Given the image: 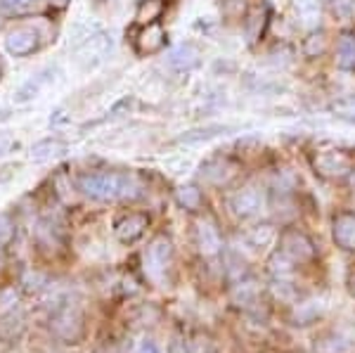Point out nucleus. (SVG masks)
Instances as JSON below:
<instances>
[{
    "label": "nucleus",
    "instance_id": "1",
    "mask_svg": "<svg viewBox=\"0 0 355 353\" xmlns=\"http://www.w3.org/2000/svg\"><path fill=\"white\" fill-rule=\"evenodd\" d=\"M81 195L95 202H119V199L140 197L142 185L135 175L125 171H102V173H83L78 178Z\"/></svg>",
    "mask_w": 355,
    "mask_h": 353
},
{
    "label": "nucleus",
    "instance_id": "2",
    "mask_svg": "<svg viewBox=\"0 0 355 353\" xmlns=\"http://www.w3.org/2000/svg\"><path fill=\"white\" fill-rule=\"evenodd\" d=\"M313 171L324 180H343L355 171V159L351 152L339 150V147H327L318 150L311 159Z\"/></svg>",
    "mask_w": 355,
    "mask_h": 353
},
{
    "label": "nucleus",
    "instance_id": "3",
    "mask_svg": "<svg viewBox=\"0 0 355 353\" xmlns=\"http://www.w3.org/2000/svg\"><path fill=\"white\" fill-rule=\"evenodd\" d=\"M112 36L105 31H95L90 33L85 41H81V45L76 48V62L81 69H95L97 64L107 60V55L112 53Z\"/></svg>",
    "mask_w": 355,
    "mask_h": 353
},
{
    "label": "nucleus",
    "instance_id": "4",
    "mask_svg": "<svg viewBox=\"0 0 355 353\" xmlns=\"http://www.w3.org/2000/svg\"><path fill=\"white\" fill-rule=\"evenodd\" d=\"M279 252H282L287 259H291L294 264H306V261H313L315 254H318V247L306 232L296 230V227H289L279 235Z\"/></svg>",
    "mask_w": 355,
    "mask_h": 353
},
{
    "label": "nucleus",
    "instance_id": "5",
    "mask_svg": "<svg viewBox=\"0 0 355 353\" xmlns=\"http://www.w3.org/2000/svg\"><path fill=\"white\" fill-rule=\"evenodd\" d=\"M227 207L237 218H254L266 209V192L256 185H246L242 190L232 192Z\"/></svg>",
    "mask_w": 355,
    "mask_h": 353
},
{
    "label": "nucleus",
    "instance_id": "6",
    "mask_svg": "<svg viewBox=\"0 0 355 353\" xmlns=\"http://www.w3.org/2000/svg\"><path fill=\"white\" fill-rule=\"evenodd\" d=\"M239 171V164L234 162L230 157H211L199 166V178L209 185H227L230 180L237 175Z\"/></svg>",
    "mask_w": 355,
    "mask_h": 353
},
{
    "label": "nucleus",
    "instance_id": "7",
    "mask_svg": "<svg viewBox=\"0 0 355 353\" xmlns=\"http://www.w3.org/2000/svg\"><path fill=\"white\" fill-rule=\"evenodd\" d=\"M315 353H353L355 351V329L339 327L320 334L313 344Z\"/></svg>",
    "mask_w": 355,
    "mask_h": 353
},
{
    "label": "nucleus",
    "instance_id": "8",
    "mask_svg": "<svg viewBox=\"0 0 355 353\" xmlns=\"http://www.w3.org/2000/svg\"><path fill=\"white\" fill-rule=\"evenodd\" d=\"M147 225H150V216L140 214V212H130L123 214L114 221V237L121 244H133L135 240H140L145 235Z\"/></svg>",
    "mask_w": 355,
    "mask_h": 353
},
{
    "label": "nucleus",
    "instance_id": "9",
    "mask_svg": "<svg viewBox=\"0 0 355 353\" xmlns=\"http://www.w3.org/2000/svg\"><path fill=\"white\" fill-rule=\"evenodd\" d=\"M171 259H173V244L168 237H154L145 252V268L152 277H162L164 270L168 268Z\"/></svg>",
    "mask_w": 355,
    "mask_h": 353
},
{
    "label": "nucleus",
    "instance_id": "10",
    "mask_svg": "<svg viewBox=\"0 0 355 353\" xmlns=\"http://www.w3.org/2000/svg\"><path fill=\"white\" fill-rule=\"evenodd\" d=\"M38 43H41L38 31L36 28H28V26L12 28V31L5 36V50H8V55H12V57L31 55L33 50H38Z\"/></svg>",
    "mask_w": 355,
    "mask_h": 353
},
{
    "label": "nucleus",
    "instance_id": "11",
    "mask_svg": "<svg viewBox=\"0 0 355 353\" xmlns=\"http://www.w3.org/2000/svg\"><path fill=\"white\" fill-rule=\"evenodd\" d=\"M53 329L55 334H60L67 341H76L83 332V318L81 313L71 306H62L60 311L53 316Z\"/></svg>",
    "mask_w": 355,
    "mask_h": 353
},
{
    "label": "nucleus",
    "instance_id": "12",
    "mask_svg": "<svg viewBox=\"0 0 355 353\" xmlns=\"http://www.w3.org/2000/svg\"><path fill=\"white\" fill-rule=\"evenodd\" d=\"M166 41H168V36H166L164 26L159 21H154V24H145L140 28V33L135 36V50L137 55L162 53L166 48Z\"/></svg>",
    "mask_w": 355,
    "mask_h": 353
},
{
    "label": "nucleus",
    "instance_id": "13",
    "mask_svg": "<svg viewBox=\"0 0 355 353\" xmlns=\"http://www.w3.org/2000/svg\"><path fill=\"white\" fill-rule=\"evenodd\" d=\"M331 237L343 252H355V214L341 212L331 221Z\"/></svg>",
    "mask_w": 355,
    "mask_h": 353
},
{
    "label": "nucleus",
    "instance_id": "14",
    "mask_svg": "<svg viewBox=\"0 0 355 353\" xmlns=\"http://www.w3.org/2000/svg\"><path fill=\"white\" fill-rule=\"evenodd\" d=\"M55 74H57L55 67H45L43 71H38L36 76H31L28 81L21 83V88L17 90V95H15L17 105H26V102L36 100L38 95H41L43 90L55 81Z\"/></svg>",
    "mask_w": 355,
    "mask_h": 353
},
{
    "label": "nucleus",
    "instance_id": "15",
    "mask_svg": "<svg viewBox=\"0 0 355 353\" xmlns=\"http://www.w3.org/2000/svg\"><path fill=\"white\" fill-rule=\"evenodd\" d=\"M166 62H168V67L175 71H192L202 64V50L194 43H182L171 50Z\"/></svg>",
    "mask_w": 355,
    "mask_h": 353
},
{
    "label": "nucleus",
    "instance_id": "16",
    "mask_svg": "<svg viewBox=\"0 0 355 353\" xmlns=\"http://www.w3.org/2000/svg\"><path fill=\"white\" fill-rule=\"evenodd\" d=\"M291 8H294L296 21L306 31H315L320 26V17H322V8H320V0H291Z\"/></svg>",
    "mask_w": 355,
    "mask_h": 353
},
{
    "label": "nucleus",
    "instance_id": "17",
    "mask_svg": "<svg viewBox=\"0 0 355 353\" xmlns=\"http://www.w3.org/2000/svg\"><path fill=\"white\" fill-rule=\"evenodd\" d=\"M197 242L204 256H218L223 252L220 232L211 221H199L197 223Z\"/></svg>",
    "mask_w": 355,
    "mask_h": 353
},
{
    "label": "nucleus",
    "instance_id": "18",
    "mask_svg": "<svg viewBox=\"0 0 355 353\" xmlns=\"http://www.w3.org/2000/svg\"><path fill=\"white\" fill-rule=\"evenodd\" d=\"M266 24H268V8L266 5H256L246 12V19H244V38L249 45L259 43L263 31H266Z\"/></svg>",
    "mask_w": 355,
    "mask_h": 353
},
{
    "label": "nucleus",
    "instance_id": "19",
    "mask_svg": "<svg viewBox=\"0 0 355 353\" xmlns=\"http://www.w3.org/2000/svg\"><path fill=\"white\" fill-rule=\"evenodd\" d=\"M67 152V142L60 138H43L31 147V162L45 164L53 162V159L62 157Z\"/></svg>",
    "mask_w": 355,
    "mask_h": 353
},
{
    "label": "nucleus",
    "instance_id": "20",
    "mask_svg": "<svg viewBox=\"0 0 355 353\" xmlns=\"http://www.w3.org/2000/svg\"><path fill=\"white\" fill-rule=\"evenodd\" d=\"M230 126H220V123H214V126H202V128H192L185 130L175 138L178 145H197V142H206L211 138H218V135L227 133Z\"/></svg>",
    "mask_w": 355,
    "mask_h": 353
},
{
    "label": "nucleus",
    "instance_id": "21",
    "mask_svg": "<svg viewBox=\"0 0 355 353\" xmlns=\"http://www.w3.org/2000/svg\"><path fill=\"white\" fill-rule=\"evenodd\" d=\"M259 299H261V287H259V282H256V280H239L232 287V301L237 306L249 309V306L259 304Z\"/></svg>",
    "mask_w": 355,
    "mask_h": 353
},
{
    "label": "nucleus",
    "instance_id": "22",
    "mask_svg": "<svg viewBox=\"0 0 355 353\" xmlns=\"http://www.w3.org/2000/svg\"><path fill=\"white\" fill-rule=\"evenodd\" d=\"M322 311H324V304L320 299L301 301V304L294 309L291 320H294V325H311V322H315L320 316H322Z\"/></svg>",
    "mask_w": 355,
    "mask_h": 353
},
{
    "label": "nucleus",
    "instance_id": "23",
    "mask_svg": "<svg viewBox=\"0 0 355 353\" xmlns=\"http://www.w3.org/2000/svg\"><path fill=\"white\" fill-rule=\"evenodd\" d=\"M164 10H166L164 0H140V5H137V10H135V19L140 21L142 26L154 24V21L162 19Z\"/></svg>",
    "mask_w": 355,
    "mask_h": 353
},
{
    "label": "nucleus",
    "instance_id": "24",
    "mask_svg": "<svg viewBox=\"0 0 355 353\" xmlns=\"http://www.w3.org/2000/svg\"><path fill=\"white\" fill-rule=\"evenodd\" d=\"M336 64L341 69H355V36L343 33L336 43Z\"/></svg>",
    "mask_w": 355,
    "mask_h": 353
},
{
    "label": "nucleus",
    "instance_id": "25",
    "mask_svg": "<svg viewBox=\"0 0 355 353\" xmlns=\"http://www.w3.org/2000/svg\"><path fill=\"white\" fill-rule=\"evenodd\" d=\"M275 237H277V232H275V227L270 223L254 225L249 232H246V242H249L254 249H268L275 242Z\"/></svg>",
    "mask_w": 355,
    "mask_h": 353
},
{
    "label": "nucleus",
    "instance_id": "26",
    "mask_svg": "<svg viewBox=\"0 0 355 353\" xmlns=\"http://www.w3.org/2000/svg\"><path fill=\"white\" fill-rule=\"evenodd\" d=\"M175 197H178V204H180L182 209H187V212H194V209L202 207V192H199L194 185L178 187Z\"/></svg>",
    "mask_w": 355,
    "mask_h": 353
},
{
    "label": "nucleus",
    "instance_id": "27",
    "mask_svg": "<svg viewBox=\"0 0 355 353\" xmlns=\"http://www.w3.org/2000/svg\"><path fill=\"white\" fill-rule=\"evenodd\" d=\"M270 273L275 280H289L291 273H294V261L287 259L282 252H277L270 259Z\"/></svg>",
    "mask_w": 355,
    "mask_h": 353
},
{
    "label": "nucleus",
    "instance_id": "28",
    "mask_svg": "<svg viewBox=\"0 0 355 353\" xmlns=\"http://www.w3.org/2000/svg\"><path fill=\"white\" fill-rule=\"evenodd\" d=\"M324 48H327V38H324V33H311V36L306 38V43H303V53H306L308 57L322 55Z\"/></svg>",
    "mask_w": 355,
    "mask_h": 353
},
{
    "label": "nucleus",
    "instance_id": "29",
    "mask_svg": "<svg viewBox=\"0 0 355 353\" xmlns=\"http://www.w3.org/2000/svg\"><path fill=\"white\" fill-rule=\"evenodd\" d=\"M33 0H0V15H8V17H15V15H21L31 8Z\"/></svg>",
    "mask_w": 355,
    "mask_h": 353
},
{
    "label": "nucleus",
    "instance_id": "30",
    "mask_svg": "<svg viewBox=\"0 0 355 353\" xmlns=\"http://www.w3.org/2000/svg\"><path fill=\"white\" fill-rule=\"evenodd\" d=\"M331 12L336 19H353L355 17V0H331Z\"/></svg>",
    "mask_w": 355,
    "mask_h": 353
},
{
    "label": "nucleus",
    "instance_id": "31",
    "mask_svg": "<svg viewBox=\"0 0 355 353\" xmlns=\"http://www.w3.org/2000/svg\"><path fill=\"white\" fill-rule=\"evenodd\" d=\"M15 221L10 218L8 214H0V247H5V244L12 242L15 237Z\"/></svg>",
    "mask_w": 355,
    "mask_h": 353
},
{
    "label": "nucleus",
    "instance_id": "32",
    "mask_svg": "<svg viewBox=\"0 0 355 353\" xmlns=\"http://www.w3.org/2000/svg\"><path fill=\"white\" fill-rule=\"evenodd\" d=\"M133 110H135V98H121L119 102H114L112 110L107 112V114H110V119H114V117H123V114H130Z\"/></svg>",
    "mask_w": 355,
    "mask_h": 353
},
{
    "label": "nucleus",
    "instance_id": "33",
    "mask_svg": "<svg viewBox=\"0 0 355 353\" xmlns=\"http://www.w3.org/2000/svg\"><path fill=\"white\" fill-rule=\"evenodd\" d=\"M135 353H159V346H157V341H154V339L145 337V339L137 341Z\"/></svg>",
    "mask_w": 355,
    "mask_h": 353
},
{
    "label": "nucleus",
    "instance_id": "34",
    "mask_svg": "<svg viewBox=\"0 0 355 353\" xmlns=\"http://www.w3.org/2000/svg\"><path fill=\"white\" fill-rule=\"evenodd\" d=\"M168 353H194V351H192V346L187 344L185 339L175 337L173 341H171V346H168Z\"/></svg>",
    "mask_w": 355,
    "mask_h": 353
},
{
    "label": "nucleus",
    "instance_id": "35",
    "mask_svg": "<svg viewBox=\"0 0 355 353\" xmlns=\"http://www.w3.org/2000/svg\"><path fill=\"white\" fill-rule=\"evenodd\" d=\"M64 123H69V114L64 110H55L53 117H50V126L60 128V126H64Z\"/></svg>",
    "mask_w": 355,
    "mask_h": 353
},
{
    "label": "nucleus",
    "instance_id": "36",
    "mask_svg": "<svg viewBox=\"0 0 355 353\" xmlns=\"http://www.w3.org/2000/svg\"><path fill=\"white\" fill-rule=\"evenodd\" d=\"M12 147H15L12 135H0V159L8 157L10 152H12Z\"/></svg>",
    "mask_w": 355,
    "mask_h": 353
},
{
    "label": "nucleus",
    "instance_id": "37",
    "mask_svg": "<svg viewBox=\"0 0 355 353\" xmlns=\"http://www.w3.org/2000/svg\"><path fill=\"white\" fill-rule=\"evenodd\" d=\"M339 119H343V121H348V123H355V110H343V112H339Z\"/></svg>",
    "mask_w": 355,
    "mask_h": 353
},
{
    "label": "nucleus",
    "instance_id": "38",
    "mask_svg": "<svg viewBox=\"0 0 355 353\" xmlns=\"http://www.w3.org/2000/svg\"><path fill=\"white\" fill-rule=\"evenodd\" d=\"M348 292H351L353 297H355V273H351V275H348Z\"/></svg>",
    "mask_w": 355,
    "mask_h": 353
},
{
    "label": "nucleus",
    "instance_id": "39",
    "mask_svg": "<svg viewBox=\"0 0 355 353\" xmlns=\"http://www.w3.org/2000/svg\"><path fill=\"white\" fill-rule=\"evenodd\" d=\"M50 3H53V8H67V5H69V0H50Z\"/></svg>",
    "mask_w": 355,
    "mask_h": 353
},
{
    "label": "nucleus",
    "instance_id": "40",
    "mask_svg": "<svg viewBox=\"0 0 355 353\" xmlns=\"http://www.w3.org/2000/svg\"><path fill=\"white\" fill-rule=\"evenodd\" d=\"M10 117H12V112H10V110H0V123L8 121Z\"/></svg>",
    "mask_w": 355,
    "mask_h": 353
},
{
    "label": "nucleus",
    "instance_id": "41",
    "mask_svg": "<svg viewBox=\"0 0 355 353\" xmlns=\"http://www.w3.org/2000/svg\"><path fill=\"white\" fill-rule=\"evenodd\" d=\"M0 78H3V64H0Z\"/></svg>",
    "mask_w": 355,
    "mask_h": 353
}]
</instances>
